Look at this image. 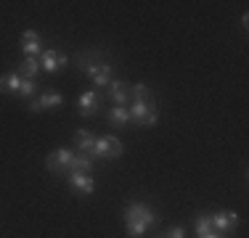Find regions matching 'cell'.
Wrapping results in <instances>:
<instances>
[{
    "mask_svg": "<svg viewBox=\"0 0 249 238\" xmlns=\"http://www.w3.org/2000/svg\"><path fill=\"white\" fill-rule=\"evenodd\" d=\"M21 53H27V58H40L43 53V43H40V34L35 29H27L21 34Z\"/></svg>",
    "mask_w": 249,
    "mask_h": 238,
    "instance_id": "6",
    "label": "cell"
},
{
    "mask_svg": "<svg viewBox=\"0 0 249 238\" xmlns=\"http://www.w3.org/2000/svg\"><path fill=\"white\" fill-rule=\"evenodd\" d=\"M40 67L53 74V71H58L61 67H67V56H61L56 48H48V51L40 53Z\"/></svg>",
    "mask_w": 249,
    "mask_h": 238,
    "instance_id": "7",
    "label": "cell"
},
{
    "mask_svg": "<svg viewBox=\"0 0 249 238\" xmlns=\"http://www.w3.org/2000/svg\"><path fill=\"white\" fill-rule=\"evenodd\" d=\"M67 180H69V188H72L77 196H90L93 190H96V183H93V177L85 175V172H69Z\"/></svg>",
    "mask_w": 249,
    "mask_h": 238,
    "instance_id": "5",
    "label": "cell"
},
{
    "mask_svg": "<svg viewBox=\"0 0 249 238\" xmlns=\"http://www.w3.org/2000/svg\"><path fill=\"white\" fill-rule=\"evenodd\" d=\"M164 236L167 238H186V228H183V225H175V228H170Z\"/></svg>",
    "mask_w": 249,
    "mask_h": 238,
    "instance_id": "22",
    "label": "cell"
},
{
    "mask_svg": "<svg viewBox=\"0 0 249 238\" xmlns=\"http://www.w3.org/2000/svg\"><path fill=\"white\" fill-rule=\"evenodd\" d=\"M74 146H77V153H93V146H96V138H93L88 130H77L74 133Z\"/></svg>",
    "mask_w": 249,
    "mask_h": 238,
    "instance_id": "12",
    "label": "cell"
},
{
    "mask_svg": "<svg viewBox=\"0 0 249 238\" xmlns=\"http://www.w3.org/2000/svg\"><path fill=\"white\" fill-rule=\"evenodd\" d=\"M77 109H80V114L82 117H93L96 111L101 109V98H98V93L96 90H85L77 98Z\"/></svg>",
    "mask_w": 249,
    "mask_h": 238,
    "instance_id": "9",
    "label": "cell"
},
{
    "mask_svg": "<svg viewBox=\"0 0 249 238\" xmlns=\"http://www.w3.org/2000/svg\"><path fill=\"white\" fill-rule=\"evenodd\" d=\"M109 82H111V64H104L101 71L93 77V85L96 87H109Z\"/></svg>",
    "mask_w": 249,
    "mask_h": 238,
    "instance_id": "19",
    "label": "cell"
},
{
    "mask_svg": "<svg viewBox=\"0 0 249 238\" xmlns=\"http://www.w3.org/2000/svg\"><path fill=\"white\" fill-rule=\"evenodd\" d=\"M61 103H64L61 93L45 90V93H40L37 98L29 101V111H32V114H40V111H45V109H56V106H61Z\"/></svg>",
    "mask_w": 249,
    "mask_h": 238,
    "instance_id": "4",
    "label": "cell"
},
{
    "mask_svg": "<svg viewBox=\"0 0 249 238\" xmlns=\"http://www.w3.org/2000/svg\"><path fill=\"white\" fill-rule=\"evenodd\" d=\"M201 238H223L220 233H207V236H201Z\"/></svg>",
    "mask_w": 249,
    "mask_h": 238,
    "instance_id": "23",
    "label": "cell"
},
{
    "mask_svg": "<svg viewBox=\"0 0 249 238\" xmlns=\"http://www.w3.org/2000/svg\"><path fill=\"white\" fill-rule=\"evenodd\" d=\"M210 220H212V228H215L217 233L233 230L236 225H239V214L236 212H215V214H210Z\"/></svg>",
    "mask_w": 249,
    "mask_h": 238,
    "instance_id": "10",
    "label": "cell"
},
{
    "mask_svg": "<svg viewBox=\"0 0 249 238\" xmlns=\"http://www.w3.org/2000/svg\"><path fill=\"white\" fill-rule=\"evenodd\" d=\"M72 156L74 153L69 151V148H58V151H53L45 156V167H48V172H53V175H64V172H69Z\"/></svg>",
    "mask_w": 249,
    "mask_h": 238,
    "instance_id": "3",
    "label": "cell"
},
{
    "mask_svg": "<svg viewBox=\"0 0 249 238\" xmlns=\"http://www.w3.org/2000/svg\"><path fill=\"white\" fill-rule=\"evenodd\" d=\"M109 95L117 106H130V85L122 80H111L109 82Z\"/></svg>",
    "mask_w": 249,
    "mask_h": 238,
    "instance_id": "11",
    "label": "cell"
},
{
    "mask_svg": "<svg viewBox=\"0 0 249 238\" xmlns=\"http://www.w3.org/2000/svg\"><path fill=\"white\" fill-rule=\"evenodd\" d=\"M122 156V143L114 135H106L104 138V159H120Z\"/></svg>",
    "mask_w": 249,
    "mask_h": 238,
    "instance_id": "18",
    "label": "cell"
},
{
    "mask_svg": "<svg viewBox=\"0 0 249 238\" xmlns=\"http://www.w3.org/2000/svg\"><path fill=\"white\" fill-rule=\"evenodd\" d=\"M19 90H21V77L16 74V71H11V74H3V77H0V93L19 95Z\"/></svg>",
    "mask_w": 249,
    "mask_h": 238,
    "instance_id": "13",
    "label": "cell"
},
{
    "mask_svg": "<svg viewBox=\"0 0 249 238\" xmlns=\"http://www.w3.org/2000/svg\"><path fill=\"white\" fill-rule=\"evenodd\" d=\"M151 225H157V214H154V209H149L143 201H133V204L124 209V228H127V233L133 238H141Z\"/></svg>",
    "mask_w": 249,
    "mask_h": 238,
    "instance_id": "1",
    "label": "cell"
},
{
    "mask_svg": "<svg viewBox=\"0 0 249 238\" xmlns=\"http://www.w3.org/2000/svg\"><path fill=\"white\" fill-rule=\"evenodd\" d=\"M130 111V122L133 124H141V127H146V124H157L159 122V114H157V103H138V101H133V103L127 106Z\"/></svg>",
    "mask_w": 249,
    "mask_h": 238,
    "instance_id": "2",
    "label": "cell"
},
{
    "mask_svg": "<svg viewBox=\"0 0 249 238\" xmlns=\"http://www.w3.org/2000/svg\"><path fill=\"white\" fill-rule=\"evenodd\" d=\"M133 101H138V103H151L154 95L143 82H135V85H130V103H133Z\"/></svg>",
    "mask_w": 249,
    "mask_h": 238,
    "instance_id": "17",
    "label": "cell"
},
{
    "mask_svg": "<svg viewBox=\"0 0 249 238\" xmlns=\"http://www.w3.org/2000/svg\"><path fill=\"white\" fill-rule=\"evenodd\" d=\"M40 69H43V67H40V58H24L16 74H19L21 80H35V77L40 74Z\"/></svg>",
    "mask_w": 249,
    "mask_h": 238,
    "instance_id": "14",
    "label": "cell"
},
{
    "mask_svg": "<svg viewBox=\"0 0 249 238\" xmlns=\"http://www.w3.org/2000/svg\"><path fill=\"white\" fill-rule=\"evenodd\" d=\"M69 172H85V175H90V172H93V159L88 156V153H74L72 164H69ZM69 172H67V175H69Z\"/></svg>",
    "mask_w": 249,
    "mask_h": 238,
    "instance_id": "15",
    "label": "cell"
},
{
    "mask_svg": "<svg viewBox=\"0 0 249 238\" xmlns=\"http://www.w3.org/2000/svg\"><path fill=\"white\" fill-rule=\"evenodd\" d=\"M157 238H167V236H164V233H162V236H157Z\"/></svg>",
    "mask_w": 249,
    "mask_h": 238,
    "instance_id": "24",
    "label": "cell"
},
{
    "mask_svg": "<svg viewBox=\"0 0 249 238\" xmlns=\"http://www.w3.org/2000/svg\"><path fill=\"white\" fill-rule=\"evenodd\" d=\"M37 90H40V87H37V82H35V80H21V90H19L21 98H32Z\"/></svg>",
    "mask_w": 249,
    "mask_h": 238,
    "instance_id": "21",
    "label": "cell"
},
{
    "mask_svg": "<svg viewBox=\"0 0 249 238\" xmlns=\"http://www.w3.org/2000/svg\"><path fill=\"white\" fill-rule=\"evenodd\" d=\"M194 230H196V236H207V233H212V220H210V214H199L196 217V225H194Z\"/></svg>",
    "mask_w": 249,
    "mask_h": 238,
    "instance_id": "20",
    "label": "cell"
},
{
    "mask_svg": "<svg viewBox=\"0 0 249 238\" xmlns=\"http://www.w3.org/2000/svg\"><path fill=\"white\" fill-rule=\"evenodd\" d=\"M74 61L82 71H90V69H96L98 64H104L106 56H104V51H80L74 56Z\"/></svg>",
    "mask_w": 249,
    "mask_h": 238,
    "instance_id": "8",
    "label": "cell"
},
{
    "mask_svg": "<svg viewBox=\"0 0 249 238\" xmlns=\"http://www.w3.org/2000/svg\"><path fill=\"white\" fill-rule=\"evenodd\" d=\"M106 117H109V122H111V127H124V124L130 122V111H127V106H114L111 111H106Z\"/></svg>",
    "mask_w": 249,
    "mask_h": 238,
    "instance_id": "16",
    "label": "cell"
}]
</instances>
